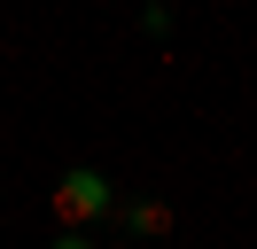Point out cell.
Wrapping results in <instances>:
<instances>
[{"mask_svg": "<svg viewBox=\"0 0 257 249\" xmlns=\"http://www.w3.org/2000/svg\"><path fill=\"white\" fill-rule=\"evenodd\" d=\"M148 8H172V0H148Z\"/></svg>", "mask_w": 257, "mask_h": 249, "instance_id": "5b68a950", "label": "cell"}, {"mask_svg": "<svg viewBox=\"0 0 257 249\" xmlns=\"http://www.w3.org/2000/svg\"><path fill=\"white\" fill-rule=\"evenodd\" d=\"M55 218H63V233H86V226H101V218H117V187H109V171L70 164L63 179H55Z\"/></svg>", "mask_w": 257, "mask_h": 249, "instance_id": "6da1fadb", "label": "cell"}, {"mask_svg": "<svg viewBox=\"0 0 257 249\" xmlns=\"http://www.w3.org/2000/svg\"><path fill=\"white\" fill-rule=\"evenodd\" d=\"M141 31H148V39H164V31H172V8H148V0H141Z\"/></svg>", "mask_w": 257, "mask_h": 249, "instance_id": "3957f363", "label": "cell"}, {"mask_svg": "<svg viewBox=\"0 0 257 249\" xmlns=\"http://www.w3.org/2000/svg\"><path fill=\"white\" fill-rule=\"evenodd\" d=\"M117 226H125L133 241H172L179 218H172V202H164V195H117Z\"/></svg>", "mask_w": 257, "mask_h": 249, "instance_id": "7a4b0ae2", "label": "cell"}, {"mask_svg": "<svg viewBox=\"0 0 257 249\" xmlns=\"http://www.w3.org/2000/svg\"><path fill=\"white\" fill-rule=\"evenodd\" d=\"M55 249H101L94 233H55Z\"/></svg>", "mask_w": 257, "mask_h": 249, "instance_id": "277c9868", "label": "cell"}]
</instances>
